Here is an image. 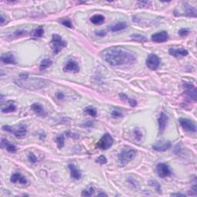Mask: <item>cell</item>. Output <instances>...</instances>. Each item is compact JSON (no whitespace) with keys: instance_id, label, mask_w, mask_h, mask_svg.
I'll return each instance as SVG.
<instances>
[{"instance_id":"cell-11","label":"cell","mask_w":197,"mask_h":197,"mask_svg":"<svg viewBox=\"0 0 197 197\" xmlns=\"http://www.w3.org/2000/svg\"><path fill=\"white\" fill-rule=\"evenodd\" d=\"M78 70H79V68H78V63H77L74 60H68V62L65 64V67H64V71L65 72H78Z\"/></svg>"},{"instance_id":"cell-29","label":"cell","mask_w":197,"mask_h":197,"mask_svg":"<svg viewBox=\"0 0 197 197\" xmlns=\"http://www.w3.org/2000/svg\"><path fill=\"white\" fill-rule=\"evenodd\" d=\"M134 135H135V138L136 140L140 141L142 139V134L139 129H135V130H134Z\"/></svg>"},{"instance_id":"cell-7","label":"cell","mask_w":197,"mask_h":197,"mask_svg":"<svg viewBox=\"0 0 197 197\" xmlns=\"http://www.w3.org/2000/svg\"><path fill=\"white\" fill-rule=\"evenodd\" d=\"M2 129L4 131H7V132H12L14 135H15L18 138H22V137L25 136L26 135V127L24 126V125H21L18 129H15V130H13V129H12L10 126L8 125H3L2 126Z\"/></svg>"},{"instance_id":"cell-43","label":"cell","mask_w":197,"mask_h":197,"mask_svg":"<svg viewBox=\"0 0 197 197\" xmlns=\"http://www.w3.org/2000/svg\"><path fill=\"white\" fill-rule=\"evenodd\" d=\"M98 196H100V195H103V196H107V195L105 193H103V192H101V193L98 194Z\"/></svg>"},{"instance_id":"cell-37","label":"cell","mask_w":197,"mask_h":197,"mask_svg":"<svg viewBox=\"0 0 197 197\" xmlns=\"http://www.w3.org/2000/svg\"><path fill=\"white\" fill-rule=\"evenodd\" d=\"M62 24L66 27H69V28H71V27H72V23H71L70 21L68 20V19H65V20L62 21Z\"/></svg>"},{"instance_id":"cell-25","label":"cell","mask_w":197,"mask_h":197,"mask_svg":"<svg viewBox=\"0 0 197 197\" xmlns=\"http://www.w3.org/2000/svg\"><path fill=\"white\" fill-rule=\"evenodd\" d=\"M43 34H44L43 28H42V27H38V28H35V30L33 31L32 35L33 37H35V38H40V37H42V35H43Z\"/></svg>"},{"instance_id":"cell-17","label":"cell","mask_w":197,"mask_h":197,"mask_svg":"<svg viewBox=\"0 0 197 197\" xmlns=\"http://www.w3.org/2000/svg\"><path fill=\"white\" fill-rule=\"evenodd\" d=\"M1 146H2V148H6L7 150L10 152H15L16 151V146L13 144L9 143L8 141L4 138H2V140H1Z\"/></svg>"},{"instance_id":"cell-18","label":"cell","mask_w":197,"mask_h":197,"mask_svg":"<svg viewBox=\"0 0 197 197\" xmlns=\"http://www.w3.org/2000/svg\"><path fill=\"white\" fill-rule=\"evenodd\" d=\"M167 122H168V116L165 115L164 112H162L159 115V118L158 119V122H159V128L160 131H163L165 129V126H166Z\"/></svg>"},{"instance_id":"cell-22","label":"cell","mask_w":197,"mask_h":197,"mask_svg":"<svg viewBox=\"0 0 197 197\" xmlns=\"http://www.w3.org/2000/svg\"><path fill=\"white\" fill-rule=\"evenodd\" d=\"M16 109L15 105H14V103L12 102H7L6 105L5 107H2V113H5V112H14Z\"/></svg>"},{"instance_id":"cell-27","label":"cell","mask_w":197,"mask_h":197,"mask_svg":"<svg viewBox=\"0 0 197 197\" xmlns=\"http://www.w3.org/2000/svg\"><path fill=\"white\" fill-rule=\"evenodd\" d=\"M56 142H57V145L59 149L62 148L64 145V142H65V138H64L63 135H58L56 138Z\"/></svg>"},{"instance_id":"cell-19","label":"cell","mask_w":197,"mask_h":197,"mask_svg":"<svg viewBox=\"0 0 197 197\" xmlns=\"http://www.w3.org/2000/svg\"><path fill=\"white\" fill-rule=\"evenodd\" d=\"M127 28V23L125 22H119L110 27V30L112 32H118V31L123 30Z\"/></svg>"},{"instance_id":"cell-23","label":"cell","mask_w":197,"mask_h":197,"mask_svg":"<svg viewBox=\"0 0 197 197\" xmlns=\"http://www.w3.org/2000/svg\"><path fill=\"white\" fill-rule=\"evenodd\" d=\"M52 62L49 59V58H45V59H42V62H41L40 66H39V69L40 70H43V69H45V68H48V66H50L52 65Z\"/></svg>"},{"instance_id":"cell-41","label":"cell","mask_w":197,"mask_h":197,"mask_svg":"<svg viewBox=\"0 0 197 197\" xmlns=\"http://www.w3.org/2000/svg\"><path fill=\"white\" fill-rule=\"evenodd\" d=\"M105 34V33L103 32V31H101V32H95V35H100V36H102V35H104Z\"/></svg>"},{"instance_id":"cell-13","label":"cell","mask_w":197,"mask_h":197,"mask_svg":"<svg viewBox=\"0 0 197 197\" xmlns=\"http://www.w3.org/2000/svg\"><path fill=\"white\" fill-rule=\"evenodd\" d=\"M1 61L5 64H15L16 60H15V56L11 52H8L2 55L1 56Z\"/></svg>"},{"instance_id":"cell-36","label":"cell","mask_w":197,"mask_h":197,"mask_svg":"<svg viewBox=\"0 0 197 197\" xmlns=\"http://www.w3.org/2000/svg\"><path fill=\"white\" fill-rule=\"evenodd\" d=\"M127 101H128V102L129 103V105H130L132 107H135V105H137V102L135 100V99H133V98H127Z\"/></svg>"},{"instance_id":"cell-15","label":"cell","mask_w":197,"mask_h":197,"mask_svg":"<svg viewBox=\"0 0 197 197\" xmlns=\"http://www.w3.org/2000/svg\"><path fill=\"white\" fill-rule=\"evenodd\" d=\"M68 169L70 170V173H71V176H72V179H75V180H78V179H80L81 178V173L80 172L78 171V169H77L76 166L73 164H69L68 165Z\"/></svg>"},{"instance_id":"cell-34","label":"cell","mask_w":197,"mask_h":197,"mask_svg":"<svg viewBox=\"0 0 197 197\" xmlns=\"http://www.w3.org/2000/svg\"><path fill=\"white\" fill-rule=\"evenodd\" d=\"M112 115L115 118H117V117H121L122 116V113L119 110H116V109H114L112 112Z\"/></svg>"},{"instance_id":"cell-6","label":"cell","mask_w":197,"mask_h":197,"mask_svg":"<svg viewBox=\"0 0 197 197\" xmlns=\"http://www.w3.org/2000/svg\"><path fill=\"white\" fill-rule=\"evenodd\" d=\"M156 172L158 175L159 177H161V178H165V177L169 176L171 175V173H172L169 165L165 163H162V162L157 164Z\"/></svg>"},{"instance_id":"cell-39","label":"cell","mask_w":197,"mask_h":197,"mask_svg":"<svg viewBox=\"0 0 197 197\" xmlns=\"http://www.w3.org/2000/svg\"><path fill=\"white\" fill-rule=\"evenodd\" d=\"M56 97L58 99H62V98H64V94L62 93V92H57Z\"/></svg>"},{"instance_id":"cell-35","label":"cell","mask_w":197,"mask_h":197,"mask_svg":"<svg viewBox=\"0 0 197 197\" xmlns=\"http://www.w3.org/2000/svg\"><path fill=\"white\" fill-rule=\"evenodd\" d=\"M96 162H98V163H100V164H105V163H106V162H107L106 158H105L104 155H101V156H99L98 159H97Z\"/></svg>"},{"instance_id":"cell-24","label":"cell","mask_w":197,"mask_h":197,"mask_svg":"<svg viewBox=\"0 0 197 197\" xmlns=\"http://www.w3.org/2000/svg\"><path fill=\"white\" fill-rule=\"evenodd\" d=\"M132 37V39L134 41H136V42H146L147 38H145V36L142 35H139V34H133V35H131Z\"/></svg>"},{"instance_id":"cell-21","label":"cell","mask_w":197,"mask_h":197,"mask_svg":"<svg viewBox=\"0 0 197 197\" xmlns=\"http://www.w3.org/2000/svg\"><path fill=\"white\" fill-rule=\"evenodd\" d=\"M104 20H105V17L102 15H99V14L93 15L90 18L91 22L95 24V25H98V24L102 23L104 22Z\"/></svg>"},{"instance_id":"cell-31","label":"cell","mask_w":197,"mask_h":197,"mask_svg":"<svg viewBox=\"0 0 197 197\" xmlns=\"http://www.w3.org/2000/svg\"><path fill=\"white\" fill-rule=\"evenodd\" d=\"M178 33H179V35H181V36H185V35H187L189 33V29L187 28H181V29H179Z\"/></svg>"},{"instance_id":"cell-42","label":"cell","mask_w":197,"mask_h":197,"mask_svg":"<svg viewBox=\"0 0 197 197\" xmlns=\"http://www.w3.org/2000/svg\"><path fill=\"white\" fill-rule=\"evenodd\" d=\"M0 20H1V24L4 23V17H3V15H1V18H0Z\"/></svg>"},{"instance_id":"cell-28","label":"cell","mask_w":197,"mask_h":197,"mask_svg":"<svg viewBox=\"0 0 197 197\" xmlns=\"http://www.w3.org/2000/svg\"><path fill=\"white\" fill-rule=\"evenodd\" d=\"M185 12L186 15H189V16H194V17L196 16V11H195V8H192L191 6L188 7V8L185 9Z\"/></svg>"},{"instance_id":"cell-14","label":"cell","mask_w":197,"mask_h":197,"mask_svg":"<svg viewBox=\"0 0 197 197\" xmlns=\"http://www.w3.org/2000/svg\"><path fill=\"white\" fill-rule=\"evenodd\" d=\"M169 53L171 55H173L175 57L178 56H185L188 55V51L185 48H172L169 50Z\"/></svg>"},{"instance_id":"cell-30","label":"cell","mask_w":197,"mask_h":197,"mask_svg":"<svg viewBox=\"0 0 197 197\" xmlns=\"http://www.w3.org/2000/svg\"><path fill=\"white\" fill-rule=\"evenodd\" d=\"M93 192H94V189L92 188V187H90L88 190L82 191V195H83V196H91V195H92Z\"/></svg>"},{"instance_id":"cell-38","label":"cell","mask_w":197,"mask_h":197,"mask_svg":"<svg viewBox=\"0 0 197 197\" xmlns=\"http://www.w3.org/2000/svg\"><path fill=\"white\" fill-rule=\"evenodd\" d=\"M26 33H27L26 30H18L15 32V34L17 35V36H22V35H25Z\"/></svg>"},{"instance_id":"cell-20","label":"cell","mask_w":197,"mask_h":197,"mask_svg":"<svg viewBox=\"0 0 197 197\" xmlns=\"http://www.w3.org/2000/svg\"><path fill=\"white\" fill-rule=\"evenodd\" d=\"M31 108H32V110L37 113L38 115H45V110H44L43 107L42 106V105L39 103H33L32 105H31Z\"/></svg>"},{"instance_id":"cell-10","label":"cell","mask_w":197,"mask_h":197,"mask_svg":"<svg viewBox=\"0 0 197 197\" xmlns=\"http://www.w3.org/2000/svg\"><path fill=\"white\" fill-rule=\"evenodd\" d=\"M168 33L165 31L157 32L152 35V40L155 42H164L168 39Z\"/></svg>"},{"instance_id":"cell-26","label":"cell","mask_w":197,"mask_h":197,"mask_svg":"<svg viewBox=\"0 0 197 197\" xmlns=\"http://www.w3.org/2000/svg\"><path fill=\"white\" fill-rule=\"evenodd\" d=\"M85 112H86L87 114H88V115H91V116H92V117H95V116H96V115H97L96 109H95V108H93V107H92V106L87 107L86 109H85Z\"/></svg>"},{"instance_id":"cell-32","label":"cell","mask_w":197,"mask_h":197,"mask_svg":"<svg viewBox=\"0 0 197 197\" xmlns=\"http://www.w3.org/2000/svg\"><path fill=\"white\" fill-rule=\"evenodd\" d=\"M149 183H150V185H152V186H155V189L157 190V192H161L160 185H159L158 182H155V181H150V182H149Z\"/></svg>"},{"instance_id":"cell-8","label":"cell","mask_w":197,"mask_h":197,"mask_svg":"<svg viewBox=\"0 0 197 197\" xmlns=\"http://www.w3.org/2000/svg\"><path fill=\"white\" fill-rule=\"evenodd\" d=\"M179 121L181 126L185 131L192 132H196V127H195V124L194 123V122H192V121L189 120L188 119H185V118H180Z\"/></svg>"},{"instance_id":"cell-2","label":"cell","mask_w":197,"mask_h":197,"mask_svg":"<svg viewBox=\"0 0 197 197\" xmlns=\"http://www.w3.org/2000/svg\"><path fill=\"white\" fill-rule=\"evenodd\" d=\"M51 43H52V49H53L54 53L57 54L62 50V48H64V47L66 46V42L64 41L62 38V37L58 35H52V41H51Z\"/></svg>"},{"instance_id":"cell-5","label":"cell","mask_w":197,"mask_h":197,"mask_svg":"<svg viewBox=\"0 0 197 197\" xmlns=\"http://www.w3.org/2000/svg\"><path fill=\"white\" fill-rule=\"evenodd\" d=\"M145 64H146V66L149 69H151V70H155L159 67V64H160V59L155 54H150L149 56L147 57Z\"/></svg>"},{"instance_id":"cell-9","label":"cell","mask_w":197,"mask_h":197,"mask_svg":"<svg viewBox=\"0 0 197 197\" xmlns=\"http://www.w3.org/2000/svg\"><path fill=\"white\" fill-rule=\"evenodd\" d=\"M183 87L185 88V92L186 95L193 100H196V88L192 84L184 83Z\"/></svg>"},{"instance_id":"cell-16","label":"cell","mask_w":197,"mask_h":197,"mask_svg":"<svg viewBox=\"0 0 197 197\" xmlns=\"http://www.w3.org/2000/svg\"><path fill=\"white\" fill-rule=\"evenodd\" d=\"M10 181L12 182H13V183H15L17 182H18L21 184L27 183L26 179H25V177L22 176L20 173H18V172H15V173L12 174V175L11 176Z\"/></svg>"},{"instance_id":"cell-40","label":"cell","mask_w":197,"mask_h":197,"mask_svg":"<svg viewBox=\"0 0 197 197\" xmlns=\"http://www.w3.org/2000/svg\"><path fill=\"white\" fill-rule=\"evenodd\" d=\"M171 195H172V196H185L184 194H181V193H173V194H171Z\"/></svg>"},{"instance_id":"cell-12","label":"cell","mask_w":197,"mask_h":197,"mask_svg":"<svg viewBox=\"0 0 197 197\" xmlns=\"http://www.w3.org/2000/svg\"><path fill=\"white\" fill-rule=\"evenodd\" d=\"M171 146H172V143H171L170 141H167L163 143H158L152 145V149L155 151H158V152H164V151L170 149Z\"/></svg>"},{"instance_id":"cell-1","label":"cell","mask_w":197,"mask_h":197,"mask_svg":"<svg viewBox=\"0 0 197 197\" xmlns=\"http://www.w3.org/2000/svg\"><path fill=\"white\" fill-rule=\"evenodd\" d=\"M102 58L112 66L131 65L136 60V55L132 51L120 46H112L102 52Z\"/></svg>"},{"instance_id":"cell-33","label":"cell","mask_w":197,"mask_h":197,"mask_svg":"<svg viewBox=\"0 0 197 197\" xmlns=\"http://www.w3.org/2000/svg\"><path fill=\"white\" fill-rule=\"evenodd\" d=\"M28 160L30 161L32 163H35V162H37V158L36 156H35V155H34L33 153H29L28 155Z\"/></svg>"},{"instance_id":"cell-4","label":"cell","mask_w":197,"mask_h":197,"mask_svg":"<svg viewBox=\"0 0 197 197\" xmlns=\"http://www.w3.org/2000/svg\"><path fill=\"white\" fill-rule=\"evenodd\" d=\"M113 143V139L110 134L106 133L102 135V137L99 139L98 142V146L102 149H108L112 146Z\"/></svg>"},{"instance_id":"cell-3","label":"cell","mask_w":197,"mask_h":197,"mask_svg":"<svg viewBox=\"0 0 197 197\" xmlns=\"http://www.w3.org/2000/svg\"><path fill=\"white\" fill-rule=\"evenodd\" d=\"M135 154H136V152H135L134 149H124L123 150L120 152L119 156L121 165H123V166L126 165L129 161H131L132 159H134V157L135 156Z\"/></svg>"}]
</instances>
